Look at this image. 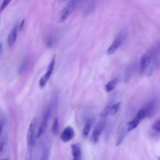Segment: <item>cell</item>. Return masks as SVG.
I'll return each instance as SVG.
<instances>
[{
    "label": "cell",
    "mask_w": 160,
    "mask_h": 160,
    "mask_svg": "<svg viewBox=\"0 0 160 160\" xmlns=\"http://www.w3.org/2000/svg\"><path fill=\"white\" fill-rule=\"evenodd\" d=\"M126 37V30H122L117 35V37L114 39L113 42H112L109 47L107 49V55L111 56V55H113L117 51L119 48L120 47V45L123 44V42H124L125 39Z\"/></svg>",
    "instance_id": "2"
},
{
    "label": "cell",
    "mask_w": 160,
    "mask_h": 160,
    "mask_svg": "<svg viewBox=\"0 0 160 160\" xmlns=\"http://www.w3.org/2000/svg\"><path fill=\"white\" fill-rule=\"evenodd\" d=\"M155 107H156V104H155V102L151 101L144 106V109H145L146 112H147V117H149L151 116H152V114L154 113V112L155 111Z\"/></svg>",
    "instance_id": "11"
},
{
    "label": "cell",
    "mask_w": 160,
    "mask_h": 160,
    "mask_svg": "<svg viewBox=\"0 0 160 160\" xmlns=\"http://www.w3.org/2000/svg\"><path fill=\"white\" fill-rule=\"evenodd\" d=\"M158 160H160V157H159V158H158Z\"/></svg>",
    "instance_id": "29"
},
{
    "label": "cell",
    "mask_w": 160,
    "mask_h": 160,
    "mask_svg": "<svg viewBox=\"0 0 160 160\" xmlns=\"http://www.w3.org/2000/svg\"><path fill=\"white\" fill-rule=\"evenodd\" d=\"M48 158H49V149L45 148V149H44L43 152H42L41 160H48Z\"/></svg>",
    "instance_id": "20"
},
{
    "label": "cell",
    "mask_w": 160,
    "mask_h": 160,
    "mask_svg": "<svg viewBox=\"0 0 160 160\" xmlns=\"http://www.w3.org/2000/svg\"><path fill=\"white\" fill-rule=\"evenodd\" d=\"M0 160H7V159H0Z\"/></svg>",
    "instance_id": "28"
},
{
    "label": "cell",
    "mask_w": 160,
    "mask_h": 160,
    "mask_svg": "<svg viewBox=\"0 0 160 160\" xmlns=\"http://www.w3.org/2000/svg\"><path fill=\"white\" fill-rule=\"evenodd\" d=\"M117 83H118V78H117V77H115V78L109 80V81L106 84V86H105V90H106V92H111V91L116 88Z\"/></svg>",
    "instance_id": "12"
},
{
    "label": "cell",
    "mask_w": 160,
    "mask_h": 160,
    "mask_svg": "<svg viewBox=\"0 0 160 160\" xmlns=\"http://www.w3.org/2000/svg\"><path fill=\"white\" fill-rule=\"evenodd\" d=\"M109 106H110V105L106 106V107L103 109V110L100 112V117H101V118L105 119L106 117H107L109 115Z\"/></svg>",
    "instance_id": "19"
},
{
    "label": "cell",
    "mask_w": 160,
    "mask_h": 160,
    "mask_svg": "<svg viewBox=\"0 0 160 160\" xmlns=\"http://www.w3.org/2000/svg\"><path fill=\"white\" fill-rule=\"evenodd\" d=\"M52 112V106L50 105L49 106H48L46 109V110L45 111L43 114V117H42V120L41 121L40 125H39V130L37 131V138H40L42 135H44V133L46 130L47 125H48V121L49 120V117L51 116Z\"/></svg>",
    "instance_id": "6"
},
{
    "label": "cell",
    "mask_w": 160,
    "mask_h": 160,
    "mask_svg": "<svg viewBox=\"0 0 160 160\" xmlns=\"http://www.w3.org/2000/svg\"><path fill=\"white\" fill-rule=\"evenodd\" d=\"M154 57V50H148L147 52L144 53L141 56V59H140V66L139 71L140 74H143L146 72L148 68L151 65L152 59Z\"/></svg>",
    "instance_id": "4"
},
{
    "label": "cell",
    "mask_w": 160,
    "mask_h": 160,
    "mask_svg": "<svg viewBox=\"0 0 160 160\" xmlns=\"http://www.w3.org/2000/svg\"><path fill=\"white\" fill-rule=\"evenodd\" d=\"M120 105H121L120 102H118V103H116L110 105V106H109V115L113 116L115 115V114H117V112H118L119 109H120Z\"/></svg>",
    "instance_id": "15"
},
{
    "label": "cell",
    "mask_w": 160,
    "mask_h": 160,
    "mask_svg": "<svg viewBox=\"0 0 160 160\" xmlns=\"http://www.w3.org/2000/svg\"><path fill=\"white\" fill-rule=\"evenodd\" d=\"M74 135H75V133H74V128L70 126H66L61 134L60 139L63 142H68L74 138Z\"/></svg>",
    "instance_id": "8"
},
{
    "label": "cell",
    "mask_w": 160,
    "mask_h": 160,
    "mask_svg": "<svg viewBox=\"0 0 160 160\" xmlns=\"http://www.w3.org/2000/svg\"><path fill=\"white\" fill-rule=\"evenodd\" d=\"M59 118L58 117H56L53 120V125H52V131L54 135H57L58 132H59Z\"/></svg>",
    "instance_id": "17"
},
{
    "label": "cell",
    "mask_w": 160,
    "mask_h": 160,
    "mask_svg": "<svg viewBox=\"0 0 160 160\" xmlns=\"http://www.w3.org/2000/svg\"><path fill=\"white\" fill-rule=\"evenodd\" d=\"M3 127H4V121L3 120H1V121H0V137H1V135H2Z\"/></svg>",
    "instance_id": "25"
},
{
    "label": "cell",
    "mask_w": 160,
    "mask_h": 160,
    "mask_svg": "<svg viewBox=\"0 0 160 160\" xmlns=\"http://www.w3.org/2000/svg\"><path fill=\"white\" fill-rule=\"evenodd\" d=\"M152 129L155 130V131L160 132V119H158V120L155 122L152 125Z\"/></svg>",
    "instance_id": "22"
},
{
    "label": "cell",
    "mask_w": 160,
    "mask_h": 160,
    "mask_svg": "<svg viewBox=\"0 0 160 160\" xmlns=\"http://www.w3.org/2000/svg\"><path fill=\"white\" fill-rule=\"evenodd\" d=\"M3 147H4V142L3 141H1V142H0V153L2 152V150H3Z\"/></svg>",
    "instance_id": "26"
},
{
    "label": "cell",
    "mask_w": 160,
    "mask_h": 160,
    "mask_svg": "<svg viewBox=\"0 0 160 160\" xmlns=\"http://www.w3.org/2000/svg\"><path fill=\"white\" fill-rule=\"evenodd\" d=\"M10 2H11V1H10V0H5V1L2 2V5H1V7H0V13H2V12L7 8V7L10 3Z\"/></svg>",
    "instance_id": "23"
},
{
    "label": "cell",
    "mask_w": 160,
    "mask_h": 160,
    "mask_svg": "<svg viewBox=\"0 0 160 160\" xmlns=\"http://www.w3.org/2000/svg\"><path fill=\"white\" fill-rule=\"evenodd\" d=\"M147 117V112H146L145 109H144V107L141 108V109H139L138 112V113H137L136 117H135V118L138 119L139 121H141V120H144V118H146Z\"/></svg>",
    "instance_id": "16"
},
{
    "label": "cell",
    "mask_w": 160,
    "mask_h": 160,
    "mask_svg": "<svg viewBox=\"0 0 160 160\" xmlns=\"http://www.w3.org/2000/svg\"><path fill=\"white\" fill-rule=\"evenodd\" d=\"M1 48H2V45H0V52H1Z\"/></svg>",
    "instance_id": "27"
},
{
    "label": "cell",
    "mask_w": 160,
    "mask_h": 160,
    "mask_svg": "<svg viewBox=\"0 0 160 160\" xmlns=\"http://www.w3.org/2000/svg\"><path fill=\"white\" fill-rule=\"evenodd\" d=\"M105 126H106V121L104 120L98 122V123L95 126L94 130H93L92 135H91V141L94 143H97L99 140L100 136L104 130Z\"/></svg>",
    "instance_id": "7"
},
{
    "label": "cell",
    "mask_w": 160,
    "mask_h": 160,
    "mask_svg": "<svg viewBox=\"0 0 160 160\" xmlns=\"http://www.w3.org/2000/svg\"><path fill=\"white\" fill-rule=\"evenodd\" d=\"M92 123H93V120H91V119H89V120H87L86 123H85V126H84L83 131H82V135H83V136L85 137V138L88 137V135H89Z\"/></svg>",
    "instance_id": "14"
},
{
    "label": "cell",
    "mask_w": 160,
    "mask_h": 160,
    "mask_svg": "<svg viewBox=\"0 0 160 160\" xmlns=\"http://www.w3.org/2000/svg\"><path fill=\"white\" fill-rule=\"evenodd\" d=\"M37 118L32 119L31 122L29 125L28 130L27 133V146L34 148L35 144L36 137H37V132H36V126H37Z\"/></svg>",
    "instance_id": "1"
},
{
    "label": "cell",
    "mask_w": 160,
    "mask_h": 160,
    "mask_svg": "<svg viewBox=\"0 0 160 160\" xmlns=\"http://www.w3.org/2000/svg\"><path fill=\"white\" fill-rule=\"evenodd\" d=\"M27 59H25V60L22 62V64H21V68H20V74H21V73L24 72V70H25V68H26V66H27Z\"/></svg>",
    "instance_id": "24"
},
{
    "label": "cell",
    "mask_w": 160,
    "mask_h": 160,
    "mask_svg": "<svg viewBox=\"0 0 160 160\" xmlns=\"http://www.w3.org/2000/svg\"><path fill=\"white\" fill-rule=\"evenodd\" d=\"M55 63H56V56H54L53 58H52L51 61H50L49 64H48V68H47L46 72H45V74H44V76H42V77H41L40 80H39V85L40 88H43L46 85V84L48 83L49 79L51 78L53 71H54Z\"/></svg>",
    "instance_id": "5"
},
{
    "label": "cell",
    "mask_w": 160,
    "mask_h": 160,
    "mask_svg": "<svg viewBox=\"0 0 160 160\" xmlns=\"http://www.w3.org/2000/svg\"><path fill=\"white\" fill-rule=\"evenodd\" d=\"M18 29H19V25L16 24V25L13 27L11 31L10 32V34H9L7 42H8V45L10 47H13V45H14L15 42H16V38H17Z\"/></svg>",
    "instance_id": "9"
},
{
    "label": "cell",
    "mask_w": 160,
    "mask_h": 160,
    "mask_svg": "<svg viewBox=\"0 0 160 160\" xmlns=\"http://www.w3.org/2000/svg\"><path fill=\"white\" fill-rule=\"evenodd\" d=\"M134 72V67L133 66H130L129 67L127 68L126 70V76H125V81L128 82V80H130V77H131L132 74H133Z\"/></svg>",
    "instance_id": "18"
},
{
    "label": "cell",
    "mask_w": 160,
    "mask_h": 160,
    "mask_svg": "<svg viewBox=\"0 0 160 160\" xmlns=\"http://www.w3.org/2000/svg\"><path fill=\"white\" fill-rule=\"evenodd\" d=\"M33 149H34V148L27 146L25 160H32V157H33Z\"/></svg>",
    "instance_id": "21"
},
{
    "label": "cell",
    "mask_w": 160,
    "mask_h": 160,
    "mask_svg": "<svg viewBox=\"0 0 160 160\" xmlns=\"http://www.w3.org/2000/svg\"><path fill=\"white\" fill-rule=\"evenodd\" d=\"M71 152L73 155V160H80L81 158V149L78 144H74L71 145Z\"/></svg>",
    "instance_id": "10"
},
{
    "label": "cell",
    "mask_w": 160,
    "mask_h": 160,
    "mask_svg": "<svg viewBox=\"0 0 160 160\" xmlns=\"http://www.w3.org/2000/svg\"><path fill=\"white\" fill-rule=\"evenodd\" d=\"M79 2H80L77 0H71L66 4V6L63 7L62 10L61 11L60 16H59V21L61 23L65 22L68 19L71 13L74 11Z\"/></svg>",
    "instance_id": "3"
},
{
    "label": "cell",
    "mask_w": 160,
    "mask_h": 160,
    "mask_svg": "<svg viewBox=\"0 0 160 160\" xmlns=\"http://www.w3.org/2000/svg\"><path fill=\"white\" fill-rule=\"evenodd\" d=\"M140 123H141V121H139L138 119H136L135 117L133 120H131L130 121H129L126 123V130H127V131H131V130H135V128L138 127Z\"/></svg>",
    "instance_id": "13"
}]
</instances>
